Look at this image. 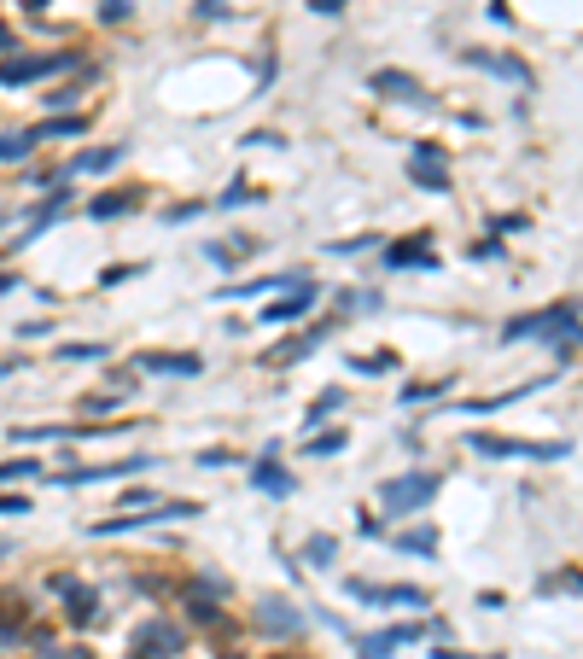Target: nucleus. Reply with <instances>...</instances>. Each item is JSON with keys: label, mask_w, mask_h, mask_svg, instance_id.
<instances>
[{"label": "nucleus", "mask_w": 583, "mask_h": 659, "mask_svg": "<svg viewBox=\"0 0 583 659\" xmlns=\"http://www.w3.org/2000/svg\"><path fill=\"white\" fill-rule=\"evenodd\" d=\"M502 339H543V345H572L583 339V310L572 298H560L549 310H531V315H514L508 327H502Z\"/></svg>", "instance_id": "nucleus-1"}, {"label": "nucleus", "mask_w": 583, "mask_h": 659, "mask_svg": "<svg viewBox=\"0 0 583 659\" xmlns=\"http://www.w3.org/2000/svg\"><path fill=\"white\" fill-rule=\"evenodd\" d=\"M438 473H397V479H385L379 485V502H385V514L397 520V514H420L432 496H438Z\"/></svg>", "instance_id": "nucleus-2"}, {"label": "nucleus", "mask_w": 583, "mask_h": 659, "mask_svg": "<svg viewBox=\"0 0 583 659\" xmlns=\"http://www.w3.org/2000/svg\"><path fill=\"white\" fill-rule=\"evenodd\" d=\"M479 455H490V461H514V455H525V461H560V455L572 450L566 438H549V444H531V438H502V432H473L467 438Z\"/></svg>", "instance_id": "nucleus-3"}, {"label": "nucleus", "mask_w": 583, "mask_h": 659, "mask_svg": "<svg viewBox=\"0 0 583 659\" xmlns=\"http://www.w3.org/2000/svg\"><path fill=\"white\" fill-rule=\"evenodd\" d=\"M76 65V53H6L0 59V88H24V82H41V76H59V70Z\"/></svg>", "instance_id": "nucleus-4"}, {"label": "nucleus", "mask_w": 583, "mask_h": 659, "mask_svg": "<svg viewBox=\"0 0 583 659\" xmlns=\"http://www.w3.org/2000/svg\"><path fill=\"white\" fill-rule=\"evenodd\" d=\"M409 181L420 193H449V158L438 140H414L409 146Z\"/></svg>", "instance_id": "nucleus-5"}, {"label": "nucleus", "mask_w": 583, "mask_h": 659, "mask_svg": "<svg viewBox=\"0 0 583 659\" xmlns=\"http://www.w3.org/2000/svg\"><path fill=\"white\" fill-rule=\"evenodd\" d=\"M304 607H292L286 595H257V630L263 636H275V642H292V636H304Z\"/></svg>", "instance_id": "nucleus-6"}, {"label": "nucleus", "mask_w": 583, "mask_h": 659, "mask_svg": "<svg viewBox=\"0 0 583 659\" xmlns=\"http://www.w3.org/2000/svg\"><path fill=\"white\" fill-rule=\"evenodd\" d=\"M193 514H205L199 502H158L152 514H111V520H94V537H117V531H135V525H158V520H193Z\"/></svg>", "instance_id": "nucleus-7"}, {"label": "nucleus", "mask_w": 583, "mask_h": 659, "mask_svg": "<svg viewBox=\"0 0 583 659\" xmlns=\"http://www.w3.org/2000/svg\"><path fill=\"white\" fill-rule=\"evenodd\" d=\"M181 625H170V619H146V625L135 630V642H129V659H175L181 654Z\"/></svg>", "instance_id": "nucleus-8"}, {"label": "nucleus", "mask_w": 583, "mask_h": 659, "mask_svg": "<svg viewBox=\"0 0 583 659\" xmlns=\"http://www.w3.org/2000/svg\"><path fill=\"white\" fill-rule=\"evenodd\" d=\"M146 467H152V461H146V455H129V461H111V467H76V461H70V467H59V473H53V485H100V479H135V473H146Z\"/></svg>", "instance_id": "nucleus-9"}, {"label": "nucleus", "mask_w": 583, "mask_h": 659, "mask_svg": "<svg viewBox=\"0 0 583 659\" xmlns=\"http://www.w3.org/2000/svg\"><path fill=\"white\" fill-rule=\"evenodd\" d=\"M135 368H140V374H175V380H193V374H205V362H199L193 350H140Z\"/></svg>", "instance_id": "nucleus-10"}, {"label": "nucleus", "mask_w": 583, "mask_h": 659, "mask_svg": "<svg viewBox=\"0 0 583 659\" xmlns=\"http://www.w3.org/2000/svg\"><path fill=\"white\" fill-rule=\"evenodd\" d=\"M432 625H391V630H374V636H356V654L362 659H391L397 648H409V642H420Z\"/></svg>", "instance_id": "nucleus-11"}, {"label": "nucleus", "mask_w": 583, "mask_h": 659, "mask_svg": "<svg viewBox=\"0 0 583 659\" xmlns=\"http://www.w3.org/2000/svg\"><path fill=\"white\" fill-rule=\"evenodd\" d=\"M350 595L356 601H385V607H426L420 584H368V578H350Z\"/></svg>", "instance_id": "nucleus-12"}, {"label": "nucleus", "mask_w": 583, "mask_h": 659, "mask_svg": "<svg viewBox=\"0 0 583 659\" xmlns=\"http://www.w3.org/2000/svg\"><path fill=\"white\" fill-rule=\"evenodd\" d=\"M53 590L65 595V619H70V625H94V619H100V595L88 590V584H76V578L59 572V578H53Z\"/></svg>", "instance_id": "nucleus-13"}, {"label": "nucleus", "mask_w": 583, "mask_h": 659, "mask_svg": "<svg viewBox=\"0 0 583 659\" xmlns=\"http://www.w3.org/2000/svg\"><path fill=\"white\" fill-rule=\"evenodd\" d=\"M368 88H374L379 100H403V105H426V88L414 82L409 70H374L368 76Z\"/></svg>", "instance_id": "nucleus-14"}, {"label": "nucleus", "mask_w": 583, "mask_h": 659, "mask_svg": "<svg viewBox=\"0 0 583 659\" xmlns=\"http://www.w3.org/2000/svg\"><path fill=\"white\" fill-rule=\"evenodd\" d=\"M385 263H391V269H438V251H432V234H414V240L385 245Z\"/></svg>", "instance_id": "nucleus-15"}, {"label": "nucleus", "mask_w": 583, "mask_h": 659, "mask_svg": "<svg viewBox=\"0 0 583 659\" xmlns=\"http://www.w3.org/2000/svg\"><path fill=\"white\" fill-rule=\"evenodd\" d=\"M309 304H315V280H304V286H286L275 304L257 315V321H263V327H275V321H292V315H304Z\"/></svg>", "instance_id": "nucleus-16"}, {"label": "nucleus", "mask_w": 583, "mask_h": 659, "mask_svg": "<svg viewBox=\"0 0 583 659\" xmlns=\"http://www.w3.org/2000/svg\"><path fill=\"white\" fill-rule=\"evenodd\" d=\"M461 59L490 70V76H508V82H531V65H519V59H508V53H490V47H467Z\"/></svg>", "instance_id": "nucleus-17"}, {"label": "nucleus", "mask_w": 583, "mask_h": 659, "mask_svg": "<svg viewBox=\"0 0 583 659\" xmlns=\"http://www.w3.org/2000/svg\"><path fill=\"white\" fill-rule=\"evenodd\" d=\"M251 485L263 490V496H292V490H298V479H292L280 461H269V455H263V461H251Z\"/></svg>", "instance_id": "nucleus-18"}, {"label": "nucleus", "mask_w": 583, "mask_h": 659, "mask_svg": "<svg viewBox=\"0 0 583 659\" xmlns=\"http://www.w3.org/2000/svg\"><path fill=\"white\" fill-rule=\"evenodd\" d=\"M123 152H129L123 140H117V146H94V152H76V158H70V175H105V170H117V164H123Z\"/></svg>", "instance_id": "nucleus-19"}, {"label": "nucleus", "mask_w": 583, "mask_h": 659, "mask_svg": "<svg viewBox=\"0 0 583 659\" xmlns=\"http://www.w3.org/2000/svg\"><path fill=\"white\" fill-rule=\"evenodd\" d=\"M321 339H327V327H309V333H292V339H286V345H275L269 356H263V362H269V368H280V362H298V356H309V350L321 345Z\"/></svg>", "instance_id": "nucleus-20"}, {"label": "nucleus", "mask_w": 583, "mask_h": 659, "mask_svg": "<svg viewBox=\"0 0 583 659\" xmlns=\"http://www.w3.org/2000/svg\"><path fill=\"white\" fill-rule=\"evenodd\" d=\"M82 129H88V117L70 111V117H47V123H35L30 135H35V146H41V140H76Z\"/></svg>", "instance_id": "nucleus-21"}, {"label": "nucleus", "mask_w": 583, "mask_h": 659, "mask_svg": "<svg viewBox=\"0 0 583 659\" xmlns=\"http://www.w3.org/2000/svg\"><path fill=\"white\" fill-rule=\"evenodd\" d=\"M129 210H140V193H100V199L88 205V216H94V222H111V216H129Z\"/></svg>", "instance_id": "nucleus-22"}, {"label": "nucleus", "mask_w": 583, "mask_h": 659, "mask_svg": "<svg viewBox=\"0 0 583 659\" xmlns=\"http://www.w3.org/2000/svg\"><path fill=\"white\" fill-rule=\"evenodd\" d=\"M251 234H245V240H210L205 251H210V263H216V269H234V263H245V257H251Z\"/></svg>", "instance_id": "nucleus-23"}, {"label": "nucleus", "mask_w": 583, "mask_h": 659, "mask_svg": "<svg viewBox=\"0 0 583 659\" xmlns=\"http://www.w3.org/2000/svg\"><path fill=\"white\" fill-rule=\"evenodd\" d=\"M30 152H35L30 129H0V164H24Z\"/></svg>", "instance_id": "nucleus-24"}, {"label": "nucleus", "mask_w": 583, "mask_h": 659, "mask_svg": "<svg viewBox=\"0 0 583 659\" xmlns=\"http://www.w3.org/2000/svg\"><path fill=\"white\" fill-rule=\"evenodd\" d=\"M24 619H30L24 601H18V595H0V642H18V636H24Z\"/></svg>", "instance_id": "nucleus-25"}, {"label": "nucleus", "mask_w": 583, "mask_h": 659, "mask_svg": "<svg viewBox=\"0 0 583 659\" xmlns=\"http://www.w3.org/2000/svg\"><path fill=\"white\" fill-rule=\"evenodd\" d=\"M397 549H409V555H438V531H432V525H409V531H397Z\"/></svg>", "instance_id": "nucleus-26"}, {"label": "nucleus", "mask_w": 583, "mask_h": 659, "mask_svg": "<svg viewBox=\"0 0 583 659\" xmlns=\"http://www.w3.org/2000/svg\"><path fill=\"white\" fill-rule=\"evenodd\" d=\"M187 619H193V625H222V607H216L205 590H193L187 595Z\"/></svg>", "instance_id": "nucleus-27"}, {"label": "nucleus", "mask_w": 583, "mask_h": 659, "mask_svg": "<svg viewBox=\"0 0 583 659\" xmlns=\"http://www.w3.org/2000/svg\"><path fill=\"white\" fill-rule=\"evenodd\" d=\"M304 555H309V566H333V555H339V543L315 531V537H309V543H304Z\"/></svg>", "instance_id": "nucleus-28"}, {"label": "nucleus", "mask_w": 583, "mask_h": 659, "mask_svg": "<svg viewBox=\"0 0 583 659\" xmlns=\"http://www.w3.org/2000/svg\"><path fill=\"white\" fill-rule=\"evenodd\" d=\"M35 473H41V461H30V455L24 461H0V485H18V479H35Z\"/></svg>", "instance_id": "nucleus-29"}, {"label": "nucleus", "mask_w": 583, "mask_h": 659, "mask_svg": "<svg viewBox=\"0 0 583 659\" xmlns=\"http://www.w3.org/2000/svg\"><path fill=\"white\" fill-rule=\"evenodd\" d=\"M251 199H263V187H251V181H234V187H228V193H222L216 205H222V210H234V205H251Z\"/></svg>", "instance_id": "nucleus-30"}, {"label": "nucleus", "mask_w": 583, "mask_h": 659, "mask_svg": "<svg viewBox=\"0 0 583 659\" xmlns=\"http://www.w3.org/2000/svg\"><path fill=\"white\" fill-rule=\"evenodd\" d=\"M344 444H350V432H321V438H309L304 450L309 455H333V450H344Z\"/></svg>", "instance_id": "nucleus-31"}, {"label": "nucleus", "mask_w": 583, "mask_h": 659, "mask_svg": "<svg viewBox=\"0 0 583 659\" xmlns=\"http://www.w3.org/2000/svg\"><path fill=\"white\" fill-rule=\"evenodd\" d=\"M374 234H356V240H333V245H327V251H333V257H356V251H374Z\"/></svg>", "instance_id": "nucleus-32"}, {"label": "nucleus", "mask_w": 583, "mask_h": 659, "mask_svg": "<svg viewBox=\"0 0 583 659\" xmlns=\"http://www.w3.org/2000/svg\"><path fill=\"white\" fill-rule=\"evenodd\" d=\"M333 409H344V391H321V397H315V409H309V420H304V426H315V420H321V415H333Z\"/></svg>", "instance_id": "nucleus-33"}, {"label": "nucleus", "mask_w": 583, "mask_h": 659, "mask_svg": "<svg viewBox=\"0 0 583 659\" xmlns=\"http://www.w3.org/2000/svg\"><path fill=\"white\" fill-rule=\"evenodd\" d=\"M444 385L449 380H420V385H403V397H409V403H426V397H444Z\"/></svg>", "instance_id": "nucleus-34"}, {"label": "nucleus", "mask_w": 583, "mask_h": 659, "mask_svg": "<svg viewBox=\"0 0 583 659\" xmlns=\"http://www.w3.org/2000/svg\"><path fill=\"white\" fill-rule=\"evenodd\" d=\"M59 356H65V362H100L105 345H59Z\"/></svg>", "instance_id": "nucleus-35"}, {"label": "nucleus", "mask_w": 583, "mask_h": 659, "mask_svg": "<svg viewBox=\"0 0 583 659\" xmlns=\"http://www.w3.org/2000/svg\"><path fill=\"white\" fill-rule=\"evenodd\" d=\"M129 12H135V6H129V0H105V6H100V18H105V24H123V18H129Z\"/></svg>", "instance_id": "nucleus-36"}, {"label": "nucleus", "mask_w": 583, "mask_h": 659, "mask_svg": "<svg viewBox=\"0 0 583 659\" xmlns=\"http://www.w3.org/2000/svg\"><path fill=\"white\" fill-rule=\"evenodd\" d=\"M543 590H578L583 595V572H560V578H549Z\"/></svg>", "instance_id": "nucleus-37"}, {"label": "nucleus", "mask_w": 583, "mask_h": 659, "mask_svg": "<svg viewBox=\"0 0 583 659\" xmlns=\"http://www.w3.org/2000/svg\"><path fill=\"white\" fill-rule=\"evenodd\" d=\"M47 333H53V321H24L18 327V339H47Z\"/></svg>", "instance_id": "nucleus-38"}, {"label": "nucleus", "mask_w": 583, "mask_h": 659, "mask_svg": "<svg viewBox=\"0 0 583 659\" xmlns=\"http://www.w3.org/2000/svg\"><path fill=\"white\" fill-rule=\"evenodd\" d=\"M0 514H30V496H0Z\"/></svg>", "instance_id": "nucleus-39"}, {"label": "nucleus", "mask_w": 583, "mask_h": 659, "mask_svg": "<svg viewBox=\"0 0 583 659\" xmlns=\"http://www.w3.org/2000/svg\"><path fill=\"white\" fill-rule=\"evenodd\" d=\"M129 275H140V263H123V269H105V286H117V280H129Z\"/></svg>", "instance_id": "nucleus-40"}, {"label": "nucleus", "mask_w": 583, "mask_h": 659, "mask_svg": "<svg viewBox=\"0 0 583 659\" xmlns=\"http://www.w3.org/2000/svg\"><path fill=\"white\" fill-rule=\"evenodd\" d=\"M228 461H234L228 450H205V455H199V467H228Z\"/></svg>", "instance_id": "nucleus-41"}, {"label": "nucleus", "mask_w": 583, "mask_h": 659, "mask_svg": "<svg viewBox=\"0 0 583 659\" xmlns=\"http://www.w3.org/2000/svg\"><path fill=\"white\" fill-rule=\"evenodd\" d=\"M6 53H12V24L0 18V59H6Z\"/></svg>", "instance_id": "nucleus-42"}, {"label": "nucleus", "mask_w": 583, "mask_h": 659, "mask_svg": "<svg viewBox=\"0 0 583 659\" xmlns=\"http://www.w3.org/2000/svg\"><path fill=\"white\" fill-rule=\"evenodd\" d=\"M315 12H344V0H309Z\"/></svg>", "instance_id": "nucleus-43"}, {"label": "nucleus", "mask_w": 583, "mask_h": 659, "mask_svg": "<svg viewBox=\"0 0 583 659\" xmlns=\"http://www.w3.org/2000/svg\"><path fill=\"white\" fill-rule=\"evenodd\" d=\"M193 12H199V18H210V12H222V0H199Z\"/></svg>", "instance_id": "nucleus-44"}, {"label": "nucleus", "mask_w": 583, "mask_h": 659, "mask_svg": "<svg viewBox=\"0 0 583 659\" xmlns=\"http://www.w3.org/2000/svg\"><path fill=\"white\" fill-rule=\"evenodd\" d=\"M432 659H467V654H455V648H444V642H438V654H432ZM490 659H496V654H490Z\"/></svg>", "instance_id": "nucleus-45"}, {"label": "nucleus", "mask_w": 583, "mask_h": 659, "mask_svg": "<svg viewBox=\"0 0 583 659\" xmlns=\"http://www.w3.org/2000/svg\"><path fill=\"white\" fill-rule=\"evenodd\" d=\"M6 374H18V362H0V380H6Z\"/></svg>", "instance_id": "nucleus-46"}, {"label": "nucleus", "mask_w": 583, "mask_h": 659, "mask_svg": "<svg viewBox=\"0 0 583 659\" xmlns=\"http://www.w3.org/2000/svg\"><path fill=\"white\" fill-rule=\"evenodd\" d=\"M12 286H18V280H12V275H0V292H12Z\"/></svg>", "instance_id": "nucleus-47"}, {"label": "nucleus", "mask_w": 583, "mask_h": 659, "mask_svg": "<svg viewBox=\"0 0 583 659\" xmlns=\"http://www.w3.org/2000/svg\"><path fill=\"white\" fill-rule=\"evenodd\" d=\"M0 555H12V537H0Z\"/></svg>", "instance_id": "nucleus-48"}, {"label": "nucleus", "mask_w": 583, "mask_h": 659, "mask_svg": "<svg viewBox=\"0 0 583 659\" xmlns=\"http://www.w3.org/2000/svg\"><path fill=\"white\" fill-rule=\"evenodd\" d=\"M70 659H94V654H88V648H76V654H70Z\"/></svg>", "instance_id": "nucleus-49"}, {"label": "nucleus", "mask_w": 583, "mask_h": 659, "mask_svg": "<svg viewBox=\"0 0 583 659\" xmlns=\"http://www.w3.org/2000/svg\"><path fill=\"white\" fill-rule=\"evenodd\" d=\"M222 659H245V654H222Z\"/></svg>", "instance_id": "nucleus-50"}]
</instances>
